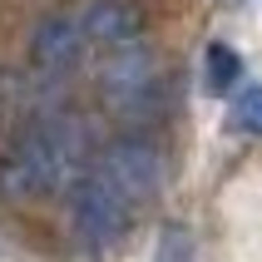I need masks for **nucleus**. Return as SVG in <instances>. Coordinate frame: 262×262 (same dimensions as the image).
<instances>
[{"label": "nucleus", "mask_w": 262, "mask_h": 262, "mask_svg": "<svg viewBox=\"0 0 262 262\" xmlns=\"http://www.w3.org/2000/svg\"><path fill=\"white\" fill-rule=\"evenodd\" d=\"M237 79H243V59H237V50H228L223 40H213L203 50V89H208V94H228Z\"/></svg>", "instance_id": "423d86ee"}, {"label": "nucleus", "mask_w": 262, "mask_h": 262, "mask_svg": "<svg viewBox=\"0 0 262 262\" xmlns=\"http://www.w3.org/2000/svg\"><path fill=\"white\" fill-rule=\"evenodd\" d=\"M99 173L109 178L129 203H144V198H154L159 183H163V159H159V148L148 144V139H119V144L104 148Z\"/></svg>", "instance_id": "7ed1b4c3"}, {"label": "nucleus", "mask_w": 262, "mask_h": 262, "mask_svg": "<svg viewBox=\"0 0 262 262\" xmlns=\"http://www.w3.org/2000/svg\"><path fill=\"white\" fill-rule=\"evenodd\" d=\"M79 55H84V30L74 25V20H64V15L40 20V30H35V64H40L45 74L74 70Z\"/></svg>", "instance_id": "39448f33"}, {"label": "nucleus", "mask_w": 262, "mask_h": 262, "mask_svg": "<svg viewBox=\"0 0 262 262\" xmlns=\"http://www.w3.org/2000/svg\"><path fill=\"white\" fill-rule=\"evenodd\" d=\"M154 262H193V237H188V228H163L159 233V257Z\"/></svg>", "instance_id": "6e6552de"}, {"label": "nucleus", "mask_w": 262, "mask_h": 262, "mask_svg": "<svg viewBox=\"0 0 262 262\" xmlns=\"http://www.w3.org/2000/svg\"><path fill=\"white\" fill-rule=\"evenodd\" d=\"M228 5H237V0H228Z\"/></svg>", "instance_id": "1a4fd4ad"}, {"label": "nucleus", "mask_w": 262, "mask_h": 262, "mask_svg": "<svg viewBox=\"0 0 262 262\" xmlns=\"http://www.w3.org/2000/svg\"><path fill=\"white\" fill-rule=\"evenodd\" d=\"M79 30H84V40L104 45V50H134L139 30H144V15L129 0H89Z\"/></svg>", "instance_id": "20e7f679"}, {"label": "nucleus", "mask_w": 262, "mask_h": 262, "mask_svg": "<svg viewBox=\"0 0 262 262\" xmlns=\"http://www.w3.org/2000/svg\"><path fill=\"white\" fill-rule=\"evenodd\" d=\"M233 124L243 134H262V84H252L248 94L233 99Z\"/></svg>", "instance_id": "0eeeda50"}, {"label": "nucleus", "mask_w": 262, "mask_h": 262, "mask_svg": "<svg viewBox=\"0 0 262 262\" xmlns=\"http://www.w3.org/2000/svg\"><path fill=\"white\" fill-rule=\"evenodd\" d=\"M64 168H70V134L59 129V124H40V129H30L20 139L5 168H0V183L20 198L30 193H50L64 183Z\"/></svg>", "instance_id": "f257e3e1"}, {"label": "nucleus", "mask_w": 262, "mask_h": 262, "mask_svg": "<svg viewBox=\"0 0 262 262\" xmlns=\"http://www.w3.org/2000/svg\"><path fill=\"white\" fill-rule=\"evenodd\" d=\"M129 218H134V203L104 173H89V178L74 183V193H70V228H74V237H79L89 252L114 248L119 237H124V228H129Z\"/></svg>", "instance_id": "f03ea898"}]
</instances>
